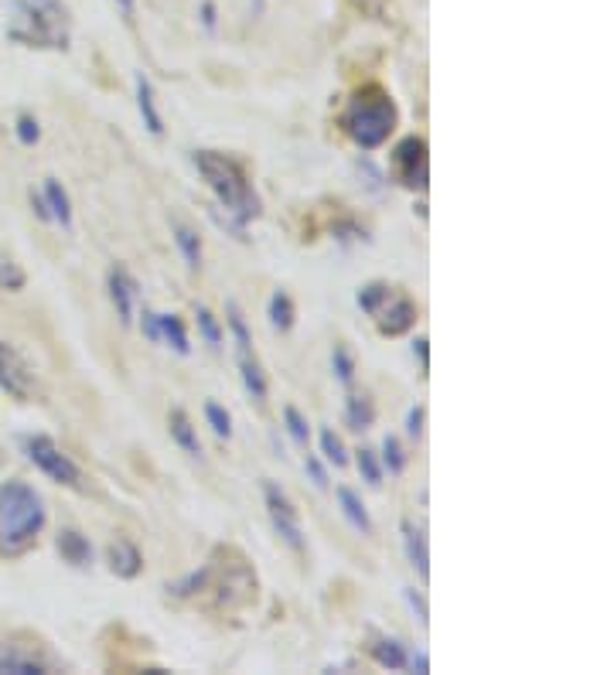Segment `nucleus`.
<instances>
[{
  "instance_id": "f257e3e1",
  "label": "nucleus",
  "mask_w": 614,
  "mask_h": 675,
  "mask_svg": "<svg viewBox=\"0 0 614 675\" xmlns=\"http://www.w3.org/2000/svg\"><path fill=\"white\" fill-rule=\"evenodd\" d=\"M45 529V502L24 481L0 485V556H24Z\"/></svg>"
},
{
  "instance_id": "f03ea898",
  "label": "nucleus",
  "mask_w": 614,
  "mask_h": 675,
  "mask_svg": "<svg viewBox=\"0 0 614 675\" xmlns=\"http://www.w3.org/2000/svg\"><path fill=\"white\" fill-rule=\"evenodd\" d=\"M195 168L202 171V178L209 181L215 198L236 219V225L260 215V198H256V191L250 188V181H246V174L239 171L236 161H229L226 154H215V150H198Z\"/></svg>"
},
{
  "instance_id": "7ed1b4c3",
  "label": "nucleus",
  "mask_w": 614,
  "mask_h": 675,
  "mask_svg": "<svg viewBox=\"0 0 614 675\" xmlns=\"http://www.w3.org/2000/svg\"><path fill=\"white\" fill-rule=\"evenodd\" d=\"M393 127H396V106L386 89H379V86H365L362 93L352 99V106H348V113H345L348 137L365 150L386 144Z\"/></svg>"
},
{
  "instance_id": "20e7f679",
  "label": "nucleus",
  "mask_w": 614,
  "mask_h": 675,
  "mask_svg": "<svg viewBox=\"0 0 614 675\" xmlns=\"http://www.w3.org/2000/svg\"><path fill=\"white\" fill-rule=\"evenodd\" d=\"M24 447H28L31 461H35L52 481H58V485H65V488H82L79 468L72 464L69 454H62V447H58L52 437H28L24 440Z\"/></svg>"
},
{
  "instance_id": "39448f33",
  "label": "nucleus",
  "mask_w": 614,
  "mask_h": 675,
  "mask_svg": "<svg viewBox=\"0 0 614 675\" xmlns=\"http://www.w3.org/2000/svg\"><path fill=\"white\" fill-rule=\"evenodd\" d=\"M393 174L403 181L406 188H427L430 178V161H427V140L423 137H406L393 150Z\"/></svg>"
},
{
  "instance_id": "423d86ee",
  "label": "nucleus",
  "mask_w": 614,
  "mask_h": 675,
  "mask_svg": "<svg viewBox=\"0 0 614 675\" xmlns=\"http://www.w3.org/2000/svg\"><path fill=\"white\" fill-rule=\"evenodd\" d=\"M267 508H270L273 529L280 532V539H284L290 549H297V553H301V549H304L301 519H297V508L290 505V498L277 485H267Z\"/></svg>"
},
{
  "instance_id": "0eeeda50",
  "label": "nucleus",
  "mask_w": 614,
  "mask_h": 675,
  "mask_svg": "<svg viewBox=\"0 0 614 675\" xmlns=\"http://www.w3.org/2000/svg\"><path fill=\"white\" fill-rule=\"evenodd\" d=\"M372 318H376L383 335L396 338V335H403V331H410L413 324H417V304H413L406 294H396L393 290V294L379 304V311L372 314Z\"/></svg>"
},
{
  "instance_id": "6e6552de",
  "label": "nucleus",
  "mask_w": 614,
  "mask_h": 675,
  "mask_svg": "<svg viewBox=\"0 0 614 675\" xmlns=\"http://www.w3.org/2000/svg\"><path fill=\"white\" fill-rule=\"evenodd\" d=\"M0 386H4L14 399H31V393H35V382H31L28 365H24L21 355L14 352L11 345H4V341H0Z\"/></svg>"
},
{
  "instance_id": "1a4fd4ad",
  "label": "nucleus",
  "mask_w": 614,
  "mask_h": 675,
  "mask_svg": "<svg viewBox=\"0 0 614 675\" xmlns=\"http://www.w3.org/2000/svg\"><path fill=\"white\" fill-rule=\"evenodd\" d=\"M45 675L52 672V665L45 658H38L35 652H21L14 645H0V675Z\"/></svg>"
},
{
  "instance_id": "9d476101",
  "label": "nucleus",
  "mask_w": 614,
  "mask_h": 675,
  "mask_svg": "<svg viewBox=\"0 0 614 675\" xmlns=\"http://www.w3.org/2000/svg\"><path fill=\"white\" fill-rule=\"evenodd\" d=\"M110 297L116 304L123 324L134 321V297H137V283L127 277V270H110Z\"/></svg>"
},
{
  "instance_id": "9b49d317",
  "label": "nucleus",
  "mask_w": 614,
  "mask_h": 675,
  "mask_svg": "<svg viewBox=\"0 0 614 675\" xmlns=\"http://www.w3.org/2000/svg\"><path fill=\"white\" fill-rule=\"evenodd\" d=\"M110 566L116 577H137L140 570H144V556H140V549L134 543H127V539H120V543L110 546Z\"/></svg>"
},
{
  "instance_id": "f8f14e48",
  "label": "nucleus",
  "mask_w": 614,
  "mask_h": 675,
  "mask_svg": "<svg viewBox=\"0 0 614 675\" xmlns=\"http://www.w3.org/2000/svg\"><path fill=\"white\" fill-rule=\"evenodd\" d=\"M239 372H243L246 393H250L260 406L267 403V375H263L260 362H256L253 348H250V352H239Z\"/></svg>"
},
{
  "instance_id": "ddd939ff",
  "label": "nucleus",
  "mask_w": 614,
  "mask_h": 675,
  "mask_svg": "<svg viewBox=\"0 0 614 675\" xmlns=\"http://www.w3.org/2000/svg\"><path fill=\"white\" fill-rule=\"evenodd\" d=\"M45 208H48V219H55L62 229H69L72 225V202H69V195H65V188L58 185L55 178H48L45 181Z\"/></svg>"
},
{
  "instance_id": "4468645a",
  "label": "nucleus",
  "mask_w": 614,
  "mask_h": 675,
  "mask_svg": "<svg viewBox=\"0 0 614 675\" xmlns=\"http://www.w3.org/2000/svg\"><path fill=\"white\" fill-rule=\"evenodd\" d=\"M403 543H406V556H410V563L417 566V573H420L423 580H427V577H430L427 539H423V532H420L413 522H403Z\"/></svg>"
},
{
  "instance_id": "2eb2a0df",
  "label": "nucleus",
  "mask_w": 614,
  "mask_h": 675,
  "mask_svg": "<svg viewBox=\"0 0 614 675\" xmlns=\"http://www.w3.org/2000/svg\"><path fill=\"white\" fill-rule=\"evenodd\" d=\"M58 553H62V560L72 566H89V560H93V549H89L86 536H79L76 529L58 532Z\"/></svg>"
},
{
  "instance_id": "dca6fc26",
  "label": "nucleus",
  "mask_w": 614,
  "mask_h": 675,
  "mask_svg": "<svg viewBox=\"0 0 614 675\" xmlns=\"http://www.w3.org/2000/svg\"><path fill=\"white\" fill-rule=\"evenodd\" d=\"M137 110H140V116H144V127L151 130L154 137H161L164 123H161V113H157V103H154V89L144 75H137Z\"/></svg>"
},
{
  "instance_id": "f3484780",
  "label": "nucleus",
  "mask_w": 614,
  "mask_h": 675,
  "mask_svg": "<svg viewBox=\"0 0 614 675\" xmlns=\"http://www.w3.org/2000/svg\"><path fill=\"white\" fill-rule=\"evenodd\" d=\"M338 505H342V512H345V519L355 525V529L362 532V536H369L372 532V519H369V512H365V505H362V498L355 495L352 488H338Z\"/></svg>"
},
{
  "instance_id": "a211bd4d",
  "label": "nucleus",
  "mask_w": 614,
  "mask_h": 675,
  "mask_svg": "<svg viewBox=\"0 0 614 675\" xmlns=\"http://www.w3.org/2000/svg\"><path fill=\"white\" fill-rule=\"evenodd\" d=\"M157 328H161V341H168L178 355H188L192 345H188V331L181 324L178 314H157Z\"/></svg>"
},
{
  "instance_id": "6ab92c4d",
  "label": "nucleus",
  "mask_w": 614,
  "mask_h": 675,
  "mask_svg": "<svg viewBox=\"0 0 614 675\" xmlns=\"http://www.w3.org/2000/svg\"><path fill=\"white\" fill-rule=\"evenodd\" d=\"M171 437L178 440L185 454H192V457L202 454V444H198V433H195V427H192V420H188V416L181 413V410H174V413H171Z\"/></svg>"
},
{
  "instance_id": "aec40b11",
  "label": "nucleus",
  "mask_w": 614,
  "mask_h": 675,
  "mask_svg": "<svg viewBox=\"0 0 614 675\" xmlns=\"http://www.w3.org/2000/svg\"><path fill=\"white\" fill-rule=\"evenodd\" d=\"M372 658H376L383 669H403V665H406L403 645H400V641H393V638L376 641V645H372Z\"/></svg>"
},
{
  "instance_id": "412c9836",
  "label": "nucleus",
  "mask_w": 614,
  "mask_h": 675,
  "mask_svg": "<svg viewBox=\"0 0 614 675\" xmlns=\"http://www.w3.org/2000/svg\"><path fill=\"white\" fill-rule=\"evenodd\" d=\"M270 321H273V328H280V331L294 328V300H290L284 290H277V294L270 297Z\"/></svg>"
},
{
  "instance_id": "4be33fe9",
  "label": "nucleus",
  "mask_w": 614,
  "mask_h": 675,
  "mask_svg": "<svg viewBox=\"0 0 614 675\" xmlns=\"http://www.w3.org/2000/svg\"><path fill=\"white\" fill-rule=\"evenodd\" d=\"M174 239H178L181 253H185V263L192 266V270H198V266H202V243H198L195 232L185 229V225H178V229H174Z\"/></svg>"
},
{
  "instance_id": "5701e85b",
  "label": "nucleus",
  "mask_w": 614,
  "mask_h": 675,
  "mask_svg": "<svg viewBox=\"0 0 614 675\" xmlns=\"http://www.w3.org/2000/svg\"><path fill=\"white\" fill-rule=\"evenodd\" d=\"M372 416H376V410H372L369 396H352V399H348V423H352V430H369Z\"/></svg>"
},
{
  "instance_id": "b1692460",
  "label": "nucleus",
  "mask_w": 614,
  "mask_h": 675,
  "mask_svg": "<svg viewBox=\"0 0 614 675\" xmlns=\"http://www.w3.org/2000/svg\"><path fill=\"white\" fill-rule=\"evenodd\" d=\"M389 294H393V287H389V283H369V287L359 290V307L365 314H376L379 304H383Z\"/></svg>"
},
{
  "instance_id": "393cba45",
  "label": "nucleus",
  "mask_w": 614,
  "mask_h": 675,
  "mask_svg": "<svg viewBox=\"0 0 614 675\" xmlns=\"http://www.w3.org/2000/svg\"><path fill=\"white\" fill-rule=\"evenodd\" d=\"M24 287V270L11 256H0V290H21Z\"/></svg>"
},
{
  "instance_id": "a878e982",
  "label": "nucleus",
  "mask_w": 614,
  "mask_h": 675,
  "mask_svg": "<svg viewBox=\"0 0 614 675\" xmlns=\"http://www.w3.org/2000/svg\"><path fill=\"white\" fill-rule=\"evenodd\" d=\"M229 328H232V335H236L239 352H250V348H253L250 328H246V321H243V314H239V307H236V304H229Z\"/></svg>"
},
{
  "instance_id": "bb28decb",
  "label": "nucleus",
  "mask_w": 614,
  "mask_h": 675,
  "mask_svg": "<svg viewBox=\"0 0 614 675\" xmlns=\"http://www.w3.org/2000/svg\"><path fill=\"white\" fill-rule=\"evenodd\" d=\"M321 450H325V457L331 464H335V468H342V464H348V454H345V444L342 440L335 437V433L331 430H325L321 433Z\"/></svg>"
},
{
  "instance_id": "cd10ccee",
  "label": "nucleus",
  "mask_w": 614,
  "mask_h": 675,
  "mask_svg": "<svg viewBox=\"0 0 614 675\" xmlns=\"http://www.w3.org/2000/svg\"><path fill=\"white\" fill-rule=\"evenodd\" d=\"M383 457H386V468L393 474H400L406 468V454H403V447H400V440H396V437H386Z\"/></svg>"
},
{
  "instance_id": "c85d7f7f",
  "label": "nucleus",
  "mask_w": 614,
  "mask_h": 675,
  "mask_svg": "<svg viewBox=\"0 0 614 675\" xmlns=\"http://www.w3.org/2000/svg\"><path fill=\"white\" fill-rule=\"evenodd\" d=\"M359 471L369 485H379V481H383V468H379V461H376L372 450H359Z\"/></svg>"
},
{
  "instance_id": "c756f323",
  "label": "nucleus",
  "mask_w": 614,
  "mask_h": 675,
  "mask_svg": "<svg viewBox=\"0 0 614 675\" xmlns=\"http://www.w3.org/2000/svg\"><path fill=\"white\" fill-rule=\"evenodd\" d=\"M198 328H202V335H205V341H209L212 348H222V331H219V324H215V318L205 307H198Z\"/></svg>"
},
{
  "instance_id": "7c9ffc66",
  "label": "nucleus",
  "mask_w": 614,
  "mask_h": 675,
  "mask_svg": "<svg viewBox=\"0 0 614 675\" xmlns=\"http://www.w3.org/2000/svg\"><path fill=\"white\" fill-rule=\"evenodd\" d=\"M284 420H287V430H290V437L297 440V444H307V437H311V427H307V420L301 413L290 406V410L284 413Z\"/></svg>"
},
{
  "instance_id": "2f4dec72",
  "label": "nucleus",
  "mask_w": 614,
  "mask_h": 675,
  "mask_svg": "<svg viewBox=\"0 0 614 675\" xmlns=\"http://www.w3.org/2000/svg\"><path fill=\"white\" fill-rule=\"evenodd\" d=\"M205 416H209L212 430L219 433V437H229V433H232V420H229V413L222 410L219 403H209V406H205Z\"/></svg>"
},
{
  "instance_id": "473e14b6",
  "label": "nucleus",
  "mask_w": 614,
  "mask_h": 675,
  "mask_svg": "<svg viewBox=\"0 0 614 675\" xmlns=\"http://www.w3.org/2000/svg\"><path fill=\"white\" fill-rule=\"evenodd\" d=\"M331 362H335V372H338V379H342L345 386H348V382L355 379V362H352V355H348L345 348L338 345V348H335V355H331Z\"/></svg>"
},
{
  "instance_id": "72a5a7b5",
  "label": "nucleus",
  "mask_w": 614,
  "mask_h": 675,
  "mask_svg": "<svg viewBox=\"0 0 614 675\" xmlns=\"http://www.w3.org/2000/svg\"><path fill=\"white\" fill-rule=\"evenodd\" d=\"M38 137H41V130H38V120H31V116H21L18 120V140L21 144H38Z\"/></svg>"
},
{
  "instance_id": "f704fd0d",
  "label": "nucleus",
  "mask_w": 614,
  "mask_h": 675,
  "mask_svg": "<svg viewBox=\"0 0 614 675\" xmlns=\"http://www.w3.org/2000/svg\"><path fill=\"white\" fill-rule=\"evenodd\" d=\"M406 433H410V437H420L423 433V406H413L410 416H406Z\"/></svg>"
},
{
  "instance_id": "c9c22d12",
  "label": "nucleus",
  "mask_w": 614,
  "mask_h": 675,
  "mask_svg": "<svg viewBox=\"0 0 614 675\" xmlns=\"http://www.w3.org/2000/svg\"><path fill=\"white\" fill-rule=\"evenodd\" d=\"M307 471H311L314 485H318V488H328V474H325V468H321V464H318V457H307Z\"/></svg>"
},
{
  "instance_id": "e433bc0d",
  "label": "nucleus",
  "mask_w": 614,
  "mask_h": 675,
  "mask_svg": "<svg viewBox=\"0 0 614 675\" xmlns=\"http://www.w3.org/2000/svg\"><path fill=\"white\" fill-rule=\"evenodd\" d=\"M144 331L151 341H161V328H157V314L154 311H144Z\"/></svg>"
},
{
  "instance_id": "4c0bfd02",
  "label": "nucleus",
  "mask_w": 614,
  "mask_h": 675,
  "mask_svg": "<svg viewBox=\"0 0 614 675\" xmlns=\"http://www.w3.org/2000/svg\"><path fill=\"white\" fill-rule=\"evenodd\" d=\"M406 600H410V607H413V611H417V618H420L423 624H427V607H423V600H420L417 594H413V590H406Z\"/></svg>"
},
{
  "instance_id": "58836bf2",
  "label": "nucleus",
  "mask_w": 614,
  "mask_h": 675,
  "mask_svg": "<svg viewBox=\"0 0 614 675\" xmlns=\"http://www.w3.org/2000/svg\"><path fill=\"white\" fill-rule=\"evenodd\" d=\"M413 352L420 355V365H423V369H430V358H427V338H417V341H413Z\"/></svg>"
},
{
  "instance_id": "ea45409f",
  "label": "nucleus",
  "mask_w": 614,
  "mask_h": 675,
  "mask_svg": "<svg viewBox=\"0 0 614 675\" xmlns=\"http://www.w3.org/2000/svg\"><path fill=\"white\" fill-rule=\"evenodd\" d=\"M410 665H413V669H417V672H427V655L417 652V655L410 658Z\"/></svg>"
},
{
  "instance_id": "a19ab883",
  "label": "nucleus",
  "mask_w": 614,
  "mask_h": 675,
  "mask_svg": "<svg viewBox=\"0 0 614 675\" xmlns=\"http://www.w3.org/2000/svg\"><path fill=\"white\" fill-rule=\"evenodd\" d=\"M120 7H123V14H127V18L134 14V0H120Z\"/></svg>"
},
{
  "instance_id": "79ce46f5",
  "label": "nucleus",
  "mask_w": 614,
  "mask_h": 675,
  "mask_svg": "<svg viewBox=\"0 0 614 675\" xmlns=\"http://www.w3.org/2000/svg\"><path fill=\"white\" fill-rule=\"evenodd\" d=\"M205 24H209V28L215 24V11H212V7H205Z\"/></svg>"
},
{
  "instance_id": "37998d69",
  "label": "nucleus",
  "mask_w": 614,
  "mask_h": 675,
  "mask_svg": "<svg viewBox=\"0 0 614 675\" xmlns=\"http://www.w3.org/2000/svg\"><path fill=\"white\" fill-rule=\"evenodd\" d=\"M0 464H4V447H0Z\"/></svg>"
}]
</instances>
